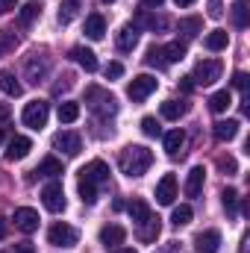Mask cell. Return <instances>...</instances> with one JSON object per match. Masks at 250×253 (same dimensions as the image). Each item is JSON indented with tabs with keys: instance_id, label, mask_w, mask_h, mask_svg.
<instances>
[{
	"instance_id": "6da1fadb",
	"label": "cell",
	"mask_w": 250,
	"mask_h": 253,
	"mask_svg": "<svg viewBox=\"0 0 250 253\" xmlns=\"http://www.w3.org/2000/svg\"><path fill=\"white\" fill-rule=\"evenodd\" d=\"M118 165H121V171H124L126 177H144L147 168L153 165V153L144 144H129V147L121 150Z\"/></svg>"
},
{
	"instance_id": "7a4b0ae2",
	"label": "cell",
	"mask_w": 250,
	"mask_h": 253,
	"mask_svg": "<svg viewBox=\"0 0 250 253\" xmlns=\"http://www.w3.org/2000/svg\"><path fill=\"white\" fill-rule=\"evenodd\" d=\"M85 103H88V109L97 112L100 118H115V115H118V100H115L106 88L91 85V88L85 91Z\"/></svg>"
},
{
	"instance_id": "3957f363",
	"label": "cell",
	"mask_w": 250,
	"mask_h": 253,
	"mask_svg": "<svg viewBox=\"0 0 250 253\" xmlns=\"http://www.w3.org/2000/svg\"><path fill=\"white\" fill-rule=\"evenodd\" d=\"M156 85H159V80H156V77H150V74H141V77H135V80L126 85V94H129V100L141 103V100H147V97L156 91Z\"/></svg>"
},
{
	"instance_id": "277c9868",
	"label": "cell",
	"mask_w": 250,
	"mask_h": 253,
	"mask_svg": "<svg viewBox=\"0 0 250 253\" xmlns=\"http://www.w3.org/2000/svg\"><path fill=\"white\" fill-rule=\"evenodd\" d=\"M47 115H50V106H47L44 100H33V103H27V106H24L21 121L30 126V129H42V126L47 124Z\"/></svg>"
},
{
	"instance_id": "5b68a950",
	"label": "cell",
	"mask_w": 250,
	"mask_h": 253,
	"mask_svg": "<svg viewBox=\"0 0 250 253\" xmlns=\"http://www.w3.org/2000/svg\"><path fill=\"white\" fill-rule=\"evenodd\" d=\"M77 230L71 227V224H65V221H59V224H53L50 230H47V242L53 245V248H74L77 245Z\"/></svg>"
},
{
	"instance_id": "8992f818",
	"label": "cell",
	"mask_w": 250,
	"mask_h": 253,
	"mask_svg": "<svg viewBox=\"0 0 250 253\" xmlns=\"http://www.w3.org/2000/svg\"><path fill=\"white\" fill-rule=\"evenodd\" d=\"M191 80L197 85H212L215 80H221V62L218 59H200L194 74H191Z\"/></svg>"
},
{
	"instance_id": "52a82bcc",
	"label": "cell",
	"mask_w": 250,
	"mask_h": 253,
	"mask_svg": "<svg viewBox=\"0 0 250 253\" xmlns=\"http://www.w3.org/2000/svg\"><path fill=\"white\" fill-rule=\"evenodd\" d=\"M47 71H50V56H44V53H33L27 59V68H24V74H27L30 83H42L47 77Z\"/></svg>"
},
{
	"instance_id": "ba28073f",
	"label": "cell",
	"mask_w": 250,
	"mask_h": 253,
	"mask_svg": "<svg viewBox=\"0 0 250 253\" xmlns=\"http://www.w3.org/2000/svg\"><path fill=\"white\" fill-rule=\"evenodd\" d=\"M42 203H44V209H50V212H62L65 209V189L62 183H47L44 189H42Z\"/></svg>"
},
{
	"instance_id": "9c48e42d",
	"label": "cell",
	"mask_w": 250,
	"mask_h": 253,
	"mask_svg": "<svg viewBox=\"0 0 250 253\" xmlns=\"http://www.w3.org/2000/svg\"><path fill=\"white\" fill-rule=\"evenodd\" d=\"M53 147L62 150L65 156H77V153L83 150V138H80L77 132H71V129H62V132L53 135Z\"/></svg>"
},
{
	"instance_id": "30bf717a",
	"label": "cell",
	"mask_w": 250,
	"mask_h": 253,
	"mask_svg": "<svg viewBox=\"0 0 250 253\" xmlns=\"http://www.w3.org/2000/svg\"><path fill=\"white\" fill-rule=\"evenodd\" d=\"M80 177H83V180H88V183H94V186H100V183H106V180H109V165H106L103 159H91V162L80 171Z\"/></svg>"
},
{
	"instance_id": "8fae6325",
	"label": "cell",
	"mask_w": 250,
	"mask_h": 253,
	"mask_svg": "<svg viewBox=\"0 0 250 253\" xmlns=\"http://www.w3.org/2000/svg\"><path fill=\"white\" fill-rule=\"evenodd\" d=\"M174 200H177V177H174V174H165V177L156 183V203L171 206Z\"/></svg>"
},
{
	"instance_id": "7c38bea8",
	"label": "cell",
	"mask_w": 250,
	"mask_h": 253,
	"mask_svg": "<svg viewBox=\"0 0 250 253\" xmlns=\"http://www.w3.org/2000/svg\"><path fill=\"white\" fill-rule=\"evenodd\" d=\"M15 227L21 230V233H36L39 230V212L36 209H30V206H21V209H15Z\"/></svg>"
},
{
	"instance_id": "4fadbf2b",
	"label": "cell",
	"mask_w": 250,
	"mask_h": 253,
	"mask_svg": "<svg viewBox=\"0 0 250 253\" xmlns=\"http://www.w3.org/2000/svg\"><path fill=\"white\" fill-rule=\"evenodd\" d=\"M30 150H33V141H30L27 135H15V138L6 144V159H9V162H18V159H24Z\"/></svg>"
},
{
	"instance_id": "5bb4252c",
	"label": "cell",
	"mask_w": 250,
	"mask_h": 253,
	"mask_svg": "<svg viewBox=\"0 0 250 253\" xmlns=\"http://www.w3.org/2000/svg\"><path fill=\"white\" fill-rule=\"evenodd\" d=\"M194 248L197 253H218L221 251V233L218 230H206L194 239Z\"/></svg>"
},
{
	"instance_id": "9a60e30c",
	"label": "cell",
	"mask_w": 250,
	"mask_h": 253,
	"mask_svg": "<svg viewBox=\"0 0 250 253\" xmlns=\"http://www.w3.org/2000/svg\"><path fill=\"white\" fill-rule=\"evenodd\" d=\"M159 230H162V224H159V218H153V215H147L141 224H138V242H144V245H150V242H156L159 239Z\"/></svg>"
},
{
	"instance_id": "2e32d148",
	"label": "cell",
	"mask_w": 250,
	"mask_h": 253,
	"mask_svg": "<svg viewBox=\"0 0 250 253\" xmlns=\"http://www.w3.org/2000/svg\"><path fill=\"white\" fill-rule=\"evenodd\" d=\"M124 239H126V230L118 227V224H106L100 230V245H106V248H118V245H124Z\"/></svg>"
},
{
	"instance_id": "e0dca14e",
	"label": "cell",
	"mask_w": 250,
	"mask_h": 253,
	"mask_svg": "<svg viewBox=\"0 0 250 253\" xmlns=\"http://www.w3.org/2000/svg\"><path fill=\"white\" fill-rule=\"evenodd\" d=\"M203 177H206L203 165H194V168L188 171V177H186V197H200V191H203Z\"/></svg>"
},
{
	"instance_id": "ac0fdd59",
	"label": "cell",
	"mask_w": 250,
	"mask_h": 253,
	"mask_svg": "<svg viewBox=\"0 0 250 253\" xmlns=\"http://www.w3.org/2000/svg\"><path fill=\"white\" fill-rule=\"evenodd\" d=\"M71 59L80 65V68H85L88 74L97 71V56H94V50H88V47H71Z\"/></svg>"
},
{
	"instance_id": "d6986e66",
	"label": "cell",
	"mask_w": 250,
	"mask_h": 253,
	"mask_svg": "<svg viewBox=\"0 0 250 253\" xmlns=\"http://www.w3.org/2000/svg\"><path fill=\"white\" fill-rule=\"evenodd\" d=\"M85 36H88L91 42H100V39L106 36V18H103V15H88V18H85Z\"/></svg>"
},
{
	"instance_id": "ffe728a7",
	"label": "cell",
	"mask_w": 250,
	"mask_h": 253,
	"mask_svg": "<svg viewBox=\"0 0 250 253\" xmlns=\"http://www.w3.org/2000/svg\"><path fill=\"white\" fill-rule=\"evenodd\" d=\"M165 153L168 156H180L183 153V144H186V132L183 129H171V132H165Z\"/></svg>"
},
{
	"instance_id": "44dd1931",
	"label": "cell",
	"mask_w": 250,
	"mask_h": 253,
	"mask_svg": "<svg viewBox=\"0 0 250 253\" xmlns=\"http://www.w3.org/2000/svg\"><path fill=\"white\" fill-rule=\"evenodd\" d=\"M42 9H44V6H42L39 0L24 3V6H21V12H18V24H21V27H30L36 18H42Z\"/></svg>"
},
{
	"instance_id": "7402d4cb",
	"label": "cell",
	"mask_w": 250,
	"mask_h": 253,
	"mask_svg": "<svg viewBox=\"0 0 250 253\" xmlns=\"http://www.w3.org/2000/svg\"><path fill=\"white\" fill-rule=\"evenodd\" d=\"M0 91L9 94V97H21V94H24V85L15 80L12 71H0Z\"/></svg>"
},
{
	"instance_id": "603a6c76",
	"label": "cell",
	"mask_w": 250,
	"mask_h": 253,
	"mask_svg": "<svg viewBox=\"0 0 250 253\" xmlns=\"http://www.w3.org/2000/svg\"><path fill=\"white\" fill-rule=\"evenodd\" d=\"M33 174H39V177H50V180H56V177L62 174V162H59L56 156H47V159H42V162H39V168H36Z\"/></svg>"
},
{
	"instance_id": "cb8c5ba5",
	"label": "cell",
	"mask_w": 250,
	"mask_h": 253,
	"mask_svg": "<svg viewBox=\"0 0 250 253\" xmlns=\"http://www.w3.org/2000/svg\"><path fill=\"white\" fill-rule=\"evenodd\" d=\"M159 53H162V62L165 65L180 62V59H186V44H183V42H171V44L159 47Z\"/></svg>"
},
{
	"instance_id": "d4e9b609",
	"label": "cell",
	"mask_w": 250,
	"mask_h": 253,
	"mask_svg": "<svg viewBox=\"0 0 250 253\" xmlns=\"http://www.w3.org/2000/svg\"><path fill=\"white\" fill-rule=\"evenodd\" d=\"M212 132H215V138L218 141H233L236 135H239V121H218V124L212 126Z\"/></svg>"
},
{
	"instance_id": "484cf974",
	"label": "cell",
	"mask_w": 250,
	"mask_h": 253,
	"mask_svg": "<svg viewBox=\"0 0 250 253\" xmlns=\"http://www.w3.org/2000/svg\"><path fill=\"white\" fill-rule=\"evenodd\" d=\"M135 44H138V30L135 27H121V33H118V50H135Z\"/></svg>"
},
{
	"instance_id": "4316f807",
	"label": "cell",
	"mask_w": 250,
	"mask_h": 253,
	"mask_svg": "<svg viewBox=\"0 0 250 253\" xmlns=\"http://www.w3.org/2000/svg\"><path fill=\"white\" fill-rule=\"evenodd\" d=\"M203 44H206V50H212V53H218V50H224L227 44H230V36L224 33V30H212L206 39H203Z\"/></svg>"
},
{
	"instance_id": "83f0119b",
	"label": "cell",
	"mask_w": 250,
	"mask_h": 253,
	"mask_svg": "<svg viewBox=\"0 0 250 253\" xmlns=\"http://www.w3.org/2000/svg\"><path fill=\"white\" fill-rule=\"evenodd\" d=\"M230 106H233V94H230L227 88H221V91H215V94L209 97V109H212V112H218V115H221V112H227Z\"/></svg>"
},
{
	"instance_id": "f1b7e54d",
	"label": "cell",
	"mask_w": 250,
	"mask_h": 253,
	"mask_svg": "<svg viewBox=\"0 0 250 253\" xmlns=\"http://www.w3.org/2000/svg\"><path fill=\"white\" fill-rule=\"evenodd\" d=\"M200 30H203V18H197V15H191V18H180V33H183L186 39L200 36Z\"/></svg>"
},
{
	"instance_id": "f546056e",
	"label": "cell",
	"mask_w": 250,
	"mask_h": 253,
	"mask_svg": "<svg viewBox=\"0 0 250 253\" xmlns=\"http://www.w3.org/2000/svg\"><path fill=\"white\" fill-rule=\"evenodd\" d=\"M230 15H233V24L239 30H245L248 27V0H236L233 9H230Z\"/></svg>"
},
{
	"instance_id": "4dcf8cb0",
	"label": "cell",
	"mask_w": 250,
	"mask_h": 253,
	"mask_svg": "<svg viewBox=\"0 0 250 253\" xmlns=\"http://www.w3.org/2000/svg\"><path fill=\"white\" fill-rule=\"evenodd\" d=\"M18 44H21V39L15 36V30H0V56L12 53Z\"/></svg>"
},
{
	"instance_id": "1f68e13d",
	"label": "cell",
	"mask_w": 250,
	"mask_h": 253,
	"mask_svg": "<svg viewBox=\"0 0 250 253\" xmlns=\"http://www.w3.org/2000/svg\"><path fill=\"white\" fill-rule=\"evenodd\" d=\"M77 118H80V103H71V100L59 103V121L62 124H74Z\"/></svg>"
},
{
	"instance_id": "d6a6232c",
	"label": "cell",
	"mask_w": 250,
	"mask_h": 253,
	"mask_svg": "<svg viewBox=\"0 0 250 253\" xmlns=\"http://www.w3.org/2000/svg\"><path fill=\"white\" fill-rule=\"evenodd\" d=\"M183 112H186V103H180V100H165L162 103V118H168V121H177Z\"/></svg>"
},
{
	"instance_id": "836d02e7",
	"label": "cell",
	"mask_w": 250,
	"mask_h": 253,
	"mask_svg": "<svg viewBox=\"0 0 250 253\" xmlns=\"http://www.w3.org/2000/svg\"><path fill=\"white\" fill-rule=\"evenodd\" d=\"M126 209H129V218H132L135 224H141V221H144V218L150 215V206H147L144 200H132V203H129Z\"/></svg>"
},
{
	"instance_id": "e575fe53",
	"label": "cell",
	"mask_w": 250,
	"mask_h": 253,
	"mask_svg": "<svg viewBox=\"0 0 250 253\" xmlns=\"http://www.w3.org/2000/svg\"><path fill=\"white\" fill-rule=\"evenodd\" d=\"M191 215H194V212H191V206H188V203H183V206H174L171 224H174V227H186L188 221H191Z\"/></svg>"
},
{
	"instance_id": "d590c367",
	"label": "cell",
	"mask_w": 250,
	"mask_h": 253,
	"mask_svg": "<svg viewBox=\"0 0 250 253\" xmlns=\"http://www.w3.org/2000/svg\"><path fill=\"white\" fill-rule=\"evenodd\" d=\"M77 9H80V0H62V6H59V24H71L74 15H77Z\"/></svg>"
},
{
	"instance_id": "8d00e7d4",
	"label": "cell",
	"mask_w": 250,
	"mask_h": 253,
	"mask_svg": "<svg viewBox=\"0 0 250 253\" xmlns=\"http://www.w3.org/2000/svg\"><path fill=\"white\" fill-rule=\"evenodd\" d=\"M80 197H83V203H94L97 200V186L80 177Z\"/></svg>"
},
{
	"instance_id": "74e56055",
	"label": "cell",
	"mask_w": 250,
	"mask_h": 253,
	"mask_svg": "<svg viewBox=\"0 0 250 253\" xmlns=\"http://www.w3.org/2000/svg\"><path fill=\"white\" fill-rule=\"evenodd\" d=\"M221 200H224V209L233 215V212H236V206H239V191H236V189H224Z\"/></svg>"
},
{
	"instance_id": "f35d334b",
	"label": "cell",
	"mask_w": 250,
	"mask_h": 253,
	"mask_svg": "<svg viewBox=\"0 0 250 253\" xmlns=\"http://www.w3.org/2000/svg\"><path fill=\"white\" fill-rule=\"evenodd\" d=\"M141 132L150 135V138H156V135L162 132V126L156 124V118H141Z\"/></svg>"
},
{
	"instance_id": "ab89813d",
	"label": "cell",
	"mask_w": 250,
	"mask_h": 253,
	"mask_svg": "<svg viewBox=\"0 0 250 253\" xmlns=\"http://www.w3.org/2000/svg\"><path fill=\"white\" fill-rule=\"evenodd\" d=\"M218 168H221L224 174H236V171H239V165H236L233 156H221V159H218Z\"/></svg>"
},
{
	"instance_id": "60d3db41",
	"label": "cell",
	"mask_w": 250,
	"mask_h": 253,
	"mask_svg": "<svg viewBox=\"0 0 250 253\" xmlns=\"http://www.w3.org/2000/svg\"><path fill=\"white\" fill-rule=\"evenodd\" d=\"M121 74H124V65L121 62H109L106 65V80H118Z\"/></svg>"
},
{
	"instance_id": "b9f144b4",
	"label": "cell",
	"mask_w": 250,
	"mask_h": 253,
	"mask_svg": "<svg viewBox=\"0 0 250 253\" xmlns=\"http://www.w3.org/2000/svg\"><path fill=\"white\" fill-rule=\"evenodd\" d=\"M147 65L165 68V62H162V53H159V47H150V50H147Z\"/></svg>"
},
{
	"instance_id": "7bdbcfd3",
	"label": "cell",
	"mask_w": 250,
	"mask_h": 253,
	"mask_svg": "<svg viewBox=\"0 0 250 253\" xmlns=\"http://www.w3.org/2000/svg\"><path fill=\"white\" fill-rule=\"evenodd\" d=\"M6 253H36V248H33L30 242H21V245H12Z\"/></svg>"
},
{
	"instance_id": "ee69618b",
	"label": "cell",
	"mask_w": 250,
	"mask_h": 253,
	"mask_svg": "<svg viewBox=\"0 0 250 253\" xmlns=\"http://www.w3.org/2000/svg\"><path fill=\"white\" fill-rule=\"evenodd\" d=\"M233 85L245 91V88H248V74H245V71H236V77H233Z\"/></svg>"
},
{
	"instance_id": "f6af8a7d",
	"label": "cell",
	"mask_w": 250,
	"mask_h": 253,
	"mask_svg": "<svg viewBox=\"0 0 250 253\" xmlns=\"http://www.w3.org/2000/svg\"><path fill=\"white\" fill-rule=\"evenodd\" d=\"M221 15H224L221 0H209V18H221Z\"/></svg>"
},
{
	"instance_id": "bcb514c9",
	"label": "cell",
	"mask_w": 250,
	"mask_h": 253,
	"mask_svg": "<svg viewBox=\"0 0 250 253\" xmlns=\"http://www.w3.org/2000/svg\"><path fill=\"white\" fill-rule=\"evenodd\" d=\"M9 115H12V112H9V106H6V103H0V126L9 121Z\"/></svg>"
},
{
	"instance_id": "7dc6e473",
	"label": "cell",
	"mask_w": 250,
	"mask_h": 253,
	"mask_svg": "<svg viewBox=\"0 0 250 253\" xmlns=\"http://www.w3.org/2000/svg\"><path fill=\"white\" fill-rule=\"evenodd\" d=\"M180 88H183V91H191V88H194V80H191V77H183V80H180Z\"/></svg>"
},
{
	"instance_id": "c3c4849f",
	"label": "cell",
	"mask_w": 250,
	"mask_h": 253,
	"mask_svg": "<svg viewBox=\"0 0 250 253\" xmlns=\"http://www.w3.org/2000/svg\"><path fill=\"white\" fill-rule=\"evenodd\" d=\"M6 233H9V224H6V218H0V239H6Z\"/></svg>"
},
{
	"instance_id": "681fc988",
	"label": "cell",
	"mask_w": 250,
	"mask_h": 253,
	"mask_svg": "<svg viewBox=\"0 0 250 253\" xmlns=\"http://www.w3.org/2000/svg\"><path fill=\"white\" fill-rule=\"evenodd\" d=\"M18 0H0V9H15Z\"/></svg>"
},
{
	"instance_id": "f907efd6",
	"label": "cell",
	"mask_w": 250,
	"mask_h": 253,
	"mask_svg": "<svg viewBox=\"0 0 250 253\" xmlns=\"http://www.w3.org/2000/svg\"><path fill=\"white\" fill-rule=\"evenodd\" d=\"M162 3H165V0H144V6H150V9H159Z\"/></svg>"
},
{
	"instance_id": "816d5d0a",
	"label": "cell",
	"mask_w": 250,
	"mask_h": 253,
	"mask_svg": "<svg viewBox=\"0 0 250 253\" xmlns=\"http://www.w3.org/2000/svg\"><path fill=\"white\" fill-rule=\"evenodd\" d=\"M174 3H177L180 9H186V6H191V3H194V0H174Z\"/></svg>"
},
{
	"instance_id": "f5cc1de1",
	"label": "cell",
	"mask_w": 250,
	"mask_h": 253,
	"mask_svg": "<svg viewBox=\"0 0 250 253\" xmlns=\"http://www.w3.org/2000/svg\"><path fill=\"white\" fill-rule=\"evenodd\" d=\"M118 253H135V251H132V248H124V251H118Z\"/></svg>"
},
{
	"instance_id": "db71d44e",
	"label": "cell",
	"mask_w": 250,
	"mask_h": 253,
	"mask_svg": "<svg viewBox=\"0 0 250 253\" xmlns=\"http://www.w3.org/2000/svg\"><path fill=\"white\" fill-rule=\"evenodd\" d=\"M0 141H3V129H0Z\"/></svg>"
},
{
	"instance_id": "11a10c76",
	"label": "cell",
	"mask_w": 250,
	"mask_h": 253,
	"mask_svg": "<svg viewBox=\"0 0 250 253\" xmlns=\"http://www.w3.org/2000/svg\"><path fill=\"white\" fill-rule=\"evenodd\" d=\"M103 3H115V0H103Z\"/></svg>"
}]
</instances>
